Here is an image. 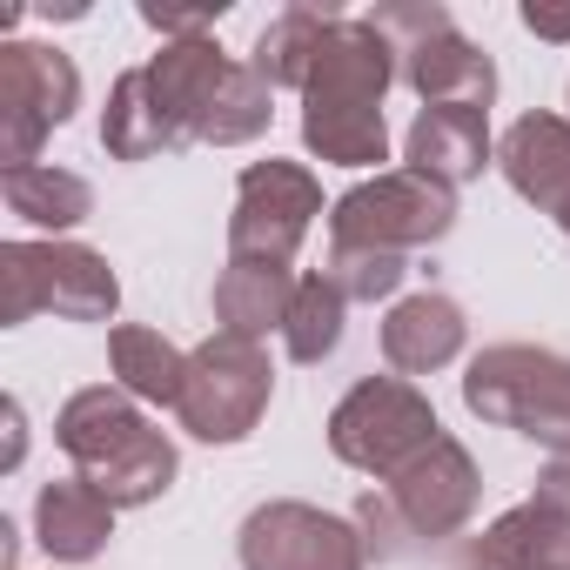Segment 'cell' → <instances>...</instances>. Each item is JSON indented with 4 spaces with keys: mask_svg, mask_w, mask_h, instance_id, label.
<instances>
[{
    "mask_svg": "<svg viewBox=\"0 0 570 570\" xmlns=\"http://www.w3.org/2000/svg\"><path fill=\"white\" fill-rule=\"evenodd\" d=\"M403 81L396 41L370 14H343L309 68L303 88V148L330 168H376L390 161V121L383 95ZM383 175V168H376Z\"/></svg>",
    "mask_w": 570,
    "mask_h": 570,
    "instance_id": "obj_1",
    "label": "cell"
},
{
    "mask_svg": "<svg viewBox=\"0 0 570 570\" xmlns=\"http://www.w3.org/2000/svg\"><path fill=\"white\" fill-rule=\"evenodd\" d=\"M55 443L68 450L75 476L95 483L115 510H141L155 497H168L181 456L168 443V430H155L141 416V403L121 383H88L61 403L55 416Z\"/></svg>",
    "mask_w": 570,
    "mask_h": 570,
    "instance_id": "obj_2",
    "label": "cell"
},
{
    "mask_svg": "<svg viewBox=\"0 0 570 570\" xmlns=\"http://www.w3.org/2000/svg\"><path fill=\"white\" fill-rule=\"evenodd\" d=\"M483 497V470L456 436H436L423 456H410L396 476H383V490H370L356 503V530L370 543V557H403L416 543H443L476 517Z\"/></svg>",
    "mask_w": 570,
    "mask_h": 570,
    "instance_id": "obj_3",
    "label": "cell"
},
{
    "mask_svg": "<svg viewBox=\"0 0 570 570\" xmlns=\"http://www.w3.org/2000/svg\"><path fill=\"white\" fill-rule=\"evenodd\" d=\"M463 410L570 456V356L543 343H490L463 370Z\"/></svg>",
    "mask_w": 570,
    "mask_h": 570,
    "instance_id": "obj_4",
    "label": "cell"
},
{
    "mask_svg": "<svg viewBox=\"0 0 570 570\" xmlns=\"http://www.w3.org/2000/svg\"><path fill=\"white\" fill-rule=\"evenodd\" d=\"M41 309L68 323H115L121 282L108 255L81 242H0V323L21 330Z\"/></svg>",
    "mask_w": 570,
    "mask_h": 570,
    "instance_id": "obj_5",
    "label": "cell"
},
{
    "mask_svg": "<svg viewBox=\"0 0 570 570\" xmlns=\"http://www.w3.org/2000/svg\"><path fill=\"white\" fill-rule=\"evenodd\" d=\"M370 21L396 41L403 88L423 108H483L490 115V101H497V61L470 35H456V21L443 8H376Z\"/></svg>",
    "mask_w": 570,
    "mask_h": 570,
    "instance_id": "obj_6",
    "label": "cell"
},
{
    "mask_svg": "<svg viewBox=\"0 0 570 570\" xmlns=\"http://www.w3.org/2000/svg\"><path fill=\"white\" fill-rule=\"evenodd\" d=\"M275 396V370H268V350L248 343V336H228L215 330L208 343L188 350V383H181V430L195 443H248L262 410Z\"/></svg>",
    "mask_w": 570,
    "mask_h": 570,
    "instance_id": "obj_7",
    "label": "cell"
},
{
    "mask_svg": "<svg viewBox=\"0 0 570 570\" xmlns=\"http://www.w3.org/2000/svg\"><path fill=\"white\" fill-rule=\"evenodd\" d=\"M436 436H443V423L410 376H363L330 410V450H336V463H350L363 476H396Z\"/></svg>",
    "mask_w": 570,
    "mask_h": 570,
    "instance_id": "obj_8",
    "label": "cell"
},
{
    "mask_svg": "<svg viewBox=\"0 0 570 570\" xmlns=\"http://www.w3.org/2000/svg\"><path fill=\"white\" fill-rule=\"evenodd\" d=\"M456 228V188L416 175V168H383L370 181H356L350 195H336L330 208V242L336 248H430Z\"/></svg>",
    "mask_w": 570,
    "mask_h": 570,
    "instance_id": "obj_9",
    "label": "cell"
},
{
    "mask_svg": "<svg viewBox=\"0 0 570 570\" xmlns=\"http://www.w3.org/2000/svg\"><path fill=\"white\" fill-rule=\"evenodd\" d=\"M242 570H370V543L356 517L316 510L303 497H268L235 530Z\"/></svg>",
    "mask_w": 570,
    "mask_h": 570,
    "instance_id": "obj_10",
    "label": "cell"
},
{
    "mask_svg": "<svg viewBox=\"0 0 570 570\" xmlns=\"http://www.w3.org/2000/svg\"><path fill=\"white\" fill-rule=\"evenodd\" d=\"M81 108V68L48 41L0 48V168H35L41 141Z\"/></svg>",
    "mask_w": 570,
    "mask_h": 570,
    "instance_id": "obj_11",
    "label": "cell"
},
{
    "mask_svg": "<svg viewBox=\"0 0 570 570\" xmlns=\"http://www.w3.org/2000/svg\"><path fill=\"white\" fill-rule=\"evenodd\" d=\"M323 215V181L303 161H248L235 181V215H228V255L235 262H282L289 268L303 235Z\"/></svg>",
    "mask_w": 570,
    "mask_h": 570,
    "instance_id": "obj_12",
    "label": "cell"
},
{
    "mask_svg": "<svg viewBox=\"0 0 570 570\" xmlns=\"http://www.w3.org/2000/svg\"><path fill=\"white\" fill-rule=\"evenodd\" d=\"M497 168L530 208L563 215L570 208V115H517L497 141Z\"/></svg>",
    "mask_w": 570,
    "mask_h": 570,
    "instance_id": "obj_13",
    "label": "cell"
},
{
    "mask_svg": "<svg viewBox=\"0 0 570 570\" xmlns=\"http://www.w3.org/2000/svg\"><path fill=\"white\" fill-rule=\"evenodd\" d=\"M497 161V141H490V115L483 108H423L403 135V168L443 181V188H463L476 181L483 168Z\"/></svg>",
    "mask_w": 570,
    "mask_h": 570,
    "instance_id": "obj_14",
    "label": "cell"
},
{
    "mask_svg": "<svg viewBox=\"0 0 570 570\" xmlns=\"http://www.w3.org/2000/svg\"><path fill=\"white\" fill-rule=\"evenodd\" d=\"M463 343H470V323H463V309H456L450 296H436V289L403 296V303H390V316H383V363H390L396 376H430V370L456 363Z\"/></svg>",
    "mask_w": 570,
    "mask_h": 570,
    "instance_id": "obj_15",
    "label": "cell"
},
{
    "mask_svg": "<svg viewBox=\"0 0 570 570\" xmlns=\"http://www.w3.org/2000/svg\"><path fill=\"white\" fill-rule=\"evenodd\" d=\"M188 135L175 121V108L161 101L155 75L148 68H128L115 88H108V108H101V148L115 161H155V155H175Z\"/></svg>",
    "mask_w": 570,
    "mask_h": 570,
    "instance_id": "obj_16",
    "label": "cell"
},
{
    "mask_svg": "<svg viewBox=\"0 0 570 570\" xmlns=\"http://www.w3.org/2000/svg\"><path fill=\"white\" fill-rule=\"evenodd\" d=\"M115 537V503L81 483V476H61V483H41L35 497V543L55 557V563H88L101 557Z\"/></svg>",
    "mask_w": 570,
    "mask_h": 570,
    "instance_id": "obj_17",
    "label": "cell"
},
{
    "mask_svg": "<svg viewBox=\"0 0 570 570\" xmlns=\"http://www.w3.org/2000/svg\"><path fill=\"white\" fill-rule=\"evenodd\" d=\"M470 570H570V517L543 510L537 497L503 510L470 550H463Z\"/></svg>",
    "mask_w": 570,
    "mask_h": 570,
    "instance_id": "obj_18",
    "label": "cell"
},
{
    "mask_svg": "<svg viewBox=\"0 0 570 570\" xmlns=\"http://www.w3.org/2000/svg\"><path fill=\"white\" fill-rule=\"evenodd\" d=\"M296 268H282V262H235L215 275V323L228 336H248L262 343L268 330L282 336V323H289V303H296Z\"/></svg>",
    "mask_w": 570,
    "mask_h": 570,
    "instance_id": "obj_19",
    "label": "cell"
},
{
    "mask_svg": "<svg viewBox=\"0 0 570 570\" xmlns=\"http://www.w3.org/2000/svg\"><path fill=\"white\" fill-rule=\"evenodd\" d=\"M0 195H8V208H14L28 228H48V242H61L68 228H81V222L95 215V188H88L75 168H55V161L0 168Z\"/></svg>",
    "mask_w": 570,
    "mask_h": 570,
    "instance_id": "obj_20",
    "label": "cell"
},
{
    "mask_svg": "<svg viewBox=\"0 0 570 570\" xmlns=\"http://www.w3.org/2000/svg\"><path fill=\"white\" fill-rule=\"evenodd\" d=\"M343 14L336 8H282L262 35H255V55H248V68L268 81V88H309V68H316V55H323V41H330V28H336Z\"/></svg>",
    "mask_w": 570,
    "mask_h": 570,
    "instance_id": "obj_21",
    "label": "cell"
},
{
    "mask_svg": "<svg viewBox=\"0 0 570 570\" xmlns=\"http://www.w3.org/2000/svg\"><path fill=\"white\" fill-rule=\"evenodd\" d=\"M108 370L135 403H155V410H175L181 383H188V356L161 330H141V323L108 330Z\"/></svg>",
    "mask_w": 570,
    "mask_h": 570,
    "instance_id": "obj_22",
    "label": "cell"
},
{
    "mask_svg": "<svg viewBox=\"0 0 570 570\" xmlns=\"http://www.w3.org/2000/svg\"><path fill=\"white\" fill-rule=\"evenodd\" d=\"M268 115H275V88H268L248 61H235L228 81L215 88L208 115L195 121V141H208V148H242V141L268 135Z\"/></svg>",
    "mask_w": 570,
    "mask_h": 570,
    "instance_id": "obj_23",
    "label": "cell"
},
{
    "mask_svg": "<svg viewBox=\"0 0 570 570\" xmlns=\"http://www.w3.org/2000/svg\"><path fill=\"white\" fill-rule=\"evenodd\" d=\"M343 316H350V296L330 282V268L303 275L296 303H289V323H282V350H289L296 363H330L336 343H343Z\"/></svg>",
    "mask_w": 570,
    "mask_h": 570,
    "instance_id": "obj_24",
    "label": "cell"
},
{
    "mask_svg": "<svg viewBox=\"0 0 570 570\" xmlns=\"http://www.w3.org/2000/svg\"><path fill=\"white\" fill-rule=\"evenodd\" d=\"M403 275H410V255H396V248H336L330 242V282L350 303H390L403 289Z\"/></svg>",
    "mask_w": 570,
    "mask_h": 570,
    "instance_id": "obj_25",
    "label": "cell"
},
{
    "mask_svg": "<svg viewBox=\"0 0 570 570\" xmlns=\"http://www.w3.org/2000/svg\"><path fill=\"white\" fill-rule=\"evenodd\" d=\"M222 8H228V0H222ZM222 8H155V0H141V21L161 41H208L215 21H222Z\"/></svg>",
    "mask_w": 570,
    "mask_h": 570,
    "instance_id": "obj_26",
    "label": "cell"
},
{
    "mask_svg": "<svg viewBox=\"0 0 570 570\" xmlns=\"http://www.w3.org/2000/svg\"><path fill=\"white\" fill-rule=\"evenodd\" d=\"M537 503L557 510V517H570V456H550V463L537 470Z\"/></svg>",
    "mask_w": 570,
    "mask_h": 570,
    "instance_id": "obj_27",
    "label": "cell"
},
{
    "mask_svg": "<svg viewBox=\"0 0 570 570\" xmlns=\"http://www.w3.org/2000/svg\"><path fill=\"white\" fill-rule=\"evenodd\" d=\"M523 28L537 41H570V8H543V0H530L523 8Z\"/></svg>",
    "mask_w": 570,
    "mask_h": 570,
    "instance_id": "obj_28",
    "label": "cell"
},
{
    "mask_svg": "<svg viewBox=\"0 0 570 570\" xmlns=\"http://www.w3.org/2000/svg\"><path fill=\"white\" fill-rule=\"evenodd\" d=\"M21 450H28V416H21V403H8V470L21 463Z\"/></svg>",
    "mask_w": 570,
    "mask_h": 570,
    "instance_id": "obj_29",
    "label": "cell"
},
{
    "mask_svg": "<svg viewBox=\"0 0 570 570\" xmlns=\"http://www.w3.org/2000/svg\"><path fill=\"white\" fill-rule=\"evenodd\" d=\"M557 228H563V235H570V208H563V215H557Z\"/></svg>",
    "mask_w": 570,
    "mask_h": 570,
    "instance_id": "obj_30",
    "label": "cell"
},
{
    "mask_svg": "<svg viewBox=\"0 0 570 570\" xmlns=\"http://www.w3.org/2000/svg\"><path fill=\"white\" fill-rule=\"evenodd\" d=\"M463 570H470V563H463Z\"/></svg>",
    "mask_w": 570,
    "mask_h": 570,
    "instance_id": "obj_31",
    "label": "cell"
}]
</instances>
